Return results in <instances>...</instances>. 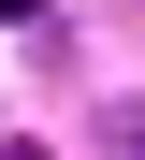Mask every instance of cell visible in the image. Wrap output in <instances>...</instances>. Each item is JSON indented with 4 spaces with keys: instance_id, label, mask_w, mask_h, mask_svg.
Here are the masks:
<instances>
[{
    "instance_id": "1",
    "label": "cell",
    "mask_w": 145,
    "mask_h": 160,
    "mask_svg": "<svg viewBox=\"0 0 145 160\" xmlns=\"http://www.w3.org/2000/svg\"><path fill=\"white\" fill-rule=\"evenodd\" d=\"M0 15H44V0H0Z\"/></svg>"
}]
</instances>
